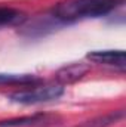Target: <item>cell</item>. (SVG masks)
Here are the masks:
<instances>
[{
    "label": "cell",
    "mask_w": 126,
    "mask_h": 127,
    "mask_svg": "<svg viewBox=\"0 0 126 127\" xmlns=\"http://www.w3.org/2000/svg\"><path fill=\"white\" fill-rule=\"evenodd\" d=\"M125 0H63L52 7L51 16L61 25L111 13Z\"/></svg>",
    "instance_id": "obj_1"
},
{
    "label": "cell",
    "mask_w": 126,
    "mask_h": 127,
    "mask_svg": "<svg viewBox=\"0 0 126 127\" xmlns=\"http://www.w3.org/2000/svg\"><path fill=\"white\" fill-rule=\"evenodd\" d=\"M57 25H61V24L55 21L49 13L36 19L28 27H24V34H27L28 37H40V35H45L48 31H54Z\"/></svg>",
    "instance_id": "obj_6"
},
{
    "label": "cell",
    "mask_w": 126,
    "mask_h": 127,
    "mask_svg": "<svg viewBox=\"0 0 126 127\" xmlns=\"http://www.w3.org/2000/svg\"><path fill=\"white\" fill-rule=\"evenodd\" d=\"M24 19H25V15L21 10H18L15 7L0 6V27L21 24Z\"/></svg>",
    "instance_id": "obj_8"
},
{
    "label": "cell",
    "mask_w": 126,
    "mask_h": 127,
    "mask_svg": "<svg viewBox=\"0 0 126 127\" xmlns=\"http://www.w3.org/2000/svg\"><path fill=\"white\" fill-rule=\"evenodd\" d=\"M60 120L61 118L58 115L40 112V114H33V115L0 120V127H51L57 124V121Z\"/></svg>",
    "instance_id": "obj_3"
},
{
    "label": "cell",
    "mask_w": 126,
    "mask_h": 127,
    "mask_svg": "<svg viewBox=\"0 0 126 127\" xmlns=\"http://www.w3.org/2000/svg\"><path fill=\"white\" fill-rule=\"evenodd\" d=\"M86 58L95 64L113 66L119 71H125L126 68L125 50H92L86 55Z\"/></svg>",
    "instance_id": "obj_4"
},
{
    "label": "cell",
    "mask_w": 126,
    "mask_h": 127,
    "mask_svg": "<svg viewBox=\"0 0 126 127\" xmlns=\"http://www.w3.org/2000/svg\"><path fill=\"white\" fill-rule=\"evenodd\" d=\"M37 78L33 74H7L0 72V84H30L36 83Z\"/></svg>",
    "instance_id": "obj_9"
},
{
    "label": "cell",
    "mask_w": 126,
    "mask_h": 127,
    "mask_svg": "<svg viewBox=\"0 0 126 127\" xmlns=\"http://www.w3.org/2000/svg\"><path fill=\"white\" fill-rule=\"evenodd\" d=\"M123 117H125V109H117V111H111L104 115H98L91 120H86L74 127H110L119 123L120 120H123Z\"/></svg>",
    "instance_id": "obj_7"
},
{
    "label": "cell",
    "mask_w": 126,
    "mask_h": 127,
    "mask_svg": "<svg viewBox=\"0 0 126 127\" xmlns=\"http://www.w3.org/2000/svg\"><path fill=\"white\" fill-rule=\"evenodd\" d=\"M89 71V65L85 62H73V64H67L63 68H60L57 71V81L58 84H71L76 83L77 80H80L86 72Z\"/></svg>",
    "instance_id": "obj_5"
},
{
    "label": "cell",
    "mask_w": 126,
    "mask_h": 127,
    "mask_svg": "<svg viewBox=\"0 0 126 127\" xmlns=\"http://www.w3.org/2000/svg\"><path fill=\"white\" fill-rule=\"evenodd\" d=\"M64 95V86L61 84H45V86H34L30 89H21L7 96L15 103L22 105H36V103H46L57 100Z\"/></svg>",
    "instance_id": "obj_2"
}]
</instances>
